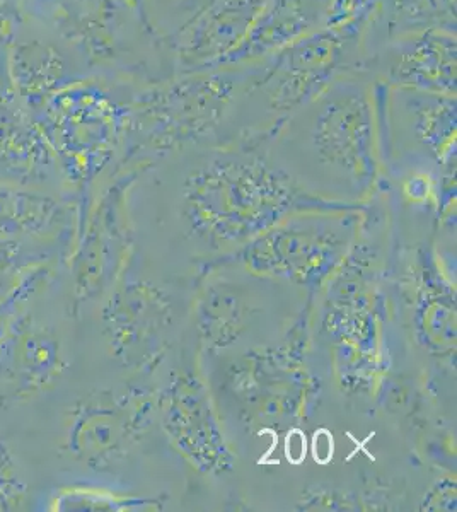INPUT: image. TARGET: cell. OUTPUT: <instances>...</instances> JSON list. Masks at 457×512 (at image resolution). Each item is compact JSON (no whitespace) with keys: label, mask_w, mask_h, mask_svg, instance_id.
I'll return each mask as SVG.
<instances>
[{"label":"cell","mask_w":457,"mask_h":512,"mask_svg":"<svg viewBox=\"0 0 457 512\" xmlns=\"http://www.w3.org/2000/svg\"><path fill=\"white\" fill-rule=\"evenodd\" d=\"M4 67L12 91L35 113L53 94L93 77L86 64L62 41L23 18L7 43Z\"/></svg>","instance_id":"1"},{"label":"cell","mask_w":457,"mask_h":512,"mask_svg":"<svg viewBox=\"0 0 457 512\" xmlns=\"http://www.w3.org/2000/svg\"><path fill=\"white\" fill-rule=\"evenodd\" d=\"M362 69L386 86L456 96V38L427 31L391 41L362 62Z\"/></svg>","instance_id":"2"},{"label":"cell","mask_w":457,"mask_h":512,"mask_svg":"<svg viewBox=\"0 0 457 512\" xmlns=\"http://www.w3.org/2000/svg\"><path fill=\"white\" fill-rule=\"evenodd\" d=\"M270 0H212L174 36L185 69H215L248 38Z\"/></svg>","instance_id":"3"},{"label":"cell","mask_w":457,"mask_h":512,"mask_svg":"<svg viewBox=\"0 0 457 512\" xmlns=\"http://www.w3.org/2000/svg\"><path fill=\"white\" fill-rule=\"evenodd\" d=\"M331 6L333 0H270L243 45L222 65L261 59L316 30H323L319 26L330 18Z\"/></svg>","instance_id":"4"},{"label":"cell","mask_w":457,"mask_h":512,"mask_svg":"<svg viewBox=\"0 0 457 512\" xmlns=\"http://www.w3.org/2000/svg\"><path fill=\"white\" fill-rule=\"evenodd\" d=\"M57 212L52 198L21 188L0 185V238L45 231Z\"/></svg>","instance_id":"5"},{"label":"cell","mask_w":457,"mask_h":512,"mask_svg":"<svg viewBox=\"0 0 457 512\" xmlns=\"http://www.w3.org/2000/svg\"><path fill=\"white\" fill-rule=\"evenodd\" d=\"M210 2L212 0H145L149 6L147 16L152 19L156 30L168 38L178 35Z\"/></svg>","instance_id":"6"},{"label":"cell","mask_w":457,"mask_h":512,"mask_svg":"<svg viewBox=\"0 0 457 512\" xmlns=\"http://www.w3.org/2000/svg\"><path fill=\"white\" fill-rule=\"evenodd\" d=\"M19 6V0H0V7Z\"/></svg>","instance_id":"7"}]
</instances>
